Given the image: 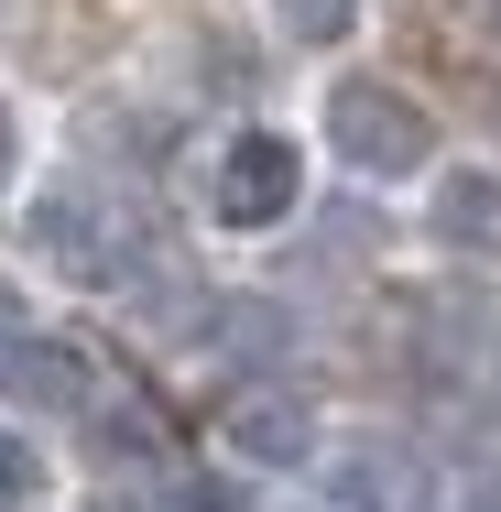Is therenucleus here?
Returning a JSON list of instances; mask_svg holds the SVG:
<instances>
[{
	"label": "nucleus",
	"mask_w": 501,
	"mask_h": 512,
	"mask_svg": "<svg viewBox=\"0 0 501 512\" xmlns=\"http://www.w3.org/2000/svg\"><path fill=\"white\" fill-rule=\"evenodd\" d=\"M55 491H66V469H55V447H44V425L0 404V512H44Z\"/></svg>",
	"instance_id": "obj_9"
},
{
	"label": "nucleus",
	"mask_w": 501,
	"mask_h": 512,
	"mask_svg": "<svg viewBox=\"0 0 501 512\" xmlns=\"http://www.w3.org/2000/svg\"><path fill=\"white\" fill-rule=\"evenodd\" d=\"M109 393V360L77 327H0V404L33 425H88Z\"/></svg>",
	"instance_id": "obj_6"
},
{
	"label": "nucleus",
	"mask_w": 501,
	"mask_h": 512,
	"mask_svg": "<svg viewBox=\"0 0 501 512\" xmlns=\"http://www.w3.org/2000/svg\"><path fill=\"white\" fill-rule=\"evenodd\" d=\"M11 240H22V262H33L44 284H66V295H131V284L153 273V229H142V207L120 197L99 164H44V175H22Z\"/></svg>",
	"instance_id": "obj_1"
},
{
	"label": "nucleus",
	"mask_w": 501,
	"mask_h": 512,
	"mask_svg": "<svg viewBox=\"0 0 501 512\" xmlns=\"http://www.w3.org/2000/svg\"><path fill=\"white\" fill-rule=\"evenodd\" d=\"M22 175H33V109H22V88L0 77V207L22 197Z\"/></svg>",
	"instance_id": "obj_10"
},
{
	"label": "nucleus",
	"mask_w": 501,
	"mask_h": 512,
	"mask_svg": "<svg viewBox=\"0 0 501 512\" xmlns=\"http://www.w3.org/2000/svg\"><path fill=\"white\" fill-rule=\"evenodd\" d=\"M305 197H316V142L305 131H284V120H229L218 142H207L197 164V218L207 240H284L305 218Z\"/></svg>",
	"instance_id": "obj_3"
},
{
	"label": "nucleus",
	"mask_w": 501,
	"mask_h": 512,
	"mask_svg": "<svg viewBox=\"0 0 501 512\" xmlns=\"http://www.w3.org/2000/svg\"><path fill=\"white\" fill-rule=\"evenodd\" d=\"M44 512H55V502H44Z\"/></svg>",
	"instance_id": "obj_12"
},
{
	"label": "nucleus",
	"mask_w": 501,
	"mask_h": 512,
	"mask_svg": "<svg viewBox=\"0 0 501 512\" xmlns=\"http://www.w3.org/2000/svg\"><path fill=\"white\" fill-rule=\"evenodd\" d=\"M414 229L436 262H469V273H501V164L491 153H436L414 175Z\"/></svg>",
	"instance_id": "obj_7"
},
{
	"label": "nucleus",
	"mask_w": 501,
	"mask_h": 512,
	"mask_svg": "<svg viewBox=\"0 0 501 512\" xmlns=\"http://www.w3.org/2000/svg\"><path fill=\"white\" fill-rule=\"evenodd\" d=\"M316 491L327 512H447V480H436V458L393 436V425H327V458H316Z\"/></svg>",
	"instance_id": "obj_5"
},
{
	"label": "nucleus",
	"mask_w": 501,
	"mask_h": 512,
	"mask_svg": "<svg viewBox=\"0 0 501 512\" xmlns=\"http://www.w3.org/2000/svg\"><path fill=\"white\" fill-rule=\"evenodd\" d=\"M316 458H327V414L295 382H240L218 404V469L229 480H316Z\"/></svg>",
	"instance_id": "obj_4"
},
{
	"label": "nucleus",
	"mask_w": 501,
	"mask_h": 512,
	"mask_svg": "<svg viewBox=\"0 0 501 512\" xmlns=\"http://www.w3.org/2000/svg\"><path fill=\"white\" fill-rule=\"evenodd\" d=\"M349 186H371V197H414V175L447 153V131H436V109L414 99L403 77L382 66H338L327 88H316V131H305Z\"/></svg>",
	"instance_id": "obj_2"
},
{
	"label": "nucleus",
	"mask_w": 501,
	"mask_h": 512,
	"mask_svg": "<svg viewBox=\"0 0 501 512\" xmlns=\"http://www.w3.org/2000/svg\"><path fill=\"white\" fill-rule=\"evenodd\" d=\"M251 11H262V33H273L284 55H316V66L371 33V0H251Z\"/></svg>",
	"instance_id": "obj_8"
},
{
	"label": "nucleus",
	"mask_w": 501,
	"mask_h": 512,
	"mask_svg": "<svg viewBox=\"0 0 501 512\" xmlns=\"http://www.w3.org/2000/svg\"><path fill=\"white\" fill-rule=\"evenodd\" d=\"M447 512H501V480H480V491H447Z\"/></svg>",
	"instance_id": "obj_11"
}]
</instances>
